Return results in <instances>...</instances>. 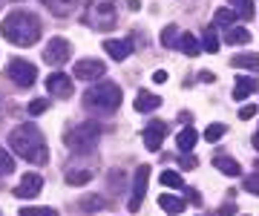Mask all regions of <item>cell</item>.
Listing matches in <instances>:
<instances>
[{"label":"cell","instance_id":"1","mask_svg":"<svg viewBox=\"0 0 259 216\" xmlns=\"http://www.w3.org/2000/svg\"><path fill=\"white\" fill-rule=\"evenodd\" d=\"M9 144L20 159L35 161V164H47L49 161V150H47V141H44V133L37 130L35 124H20V127H15L12 136H9Z\"/></svg>","mask_w":259,"mask_h":216},{"label":"cell","instance_id":"2","mask_svg":"<svg viewBox=\"0 0 259 216\" xmlns=\"http://www.w3.org/2000/svg\"><path fill=\"white\" fill-rule=\"evenodd\" d=\"M0 35L9 40V44H15V47H32V44H37V38H40V20H37L32 12L18 9V12H12V15L3 18Z\"/></svg>","mask_w":259,"mask_h":216},{"label":"cell","instance_id":"3","mask_svg":"<svg viewBox=\"0 0 259 216\" xmlns=\"http://www.w3.org/2000/svg\"><path fill=\"white\" fill-rule=\"evenodd\" d=\"M83 107L93 113H115L121 107V90L112 81H101V84L90 87L83 93Z\"/></svg>","mask_w":259,"mask_h":216},{"label":"cell","instance_id":"4","mask_svg":"<svg viewBox=\"0 0 259 216\" xmlns=\"http://www.w3.org/2000/svg\"><path fill=\"white\" fill-rule=\"evenodd\" d=\"M83 20L95 29L110 32L118 23V9H115V0H87V9H83Z\"/></svg>","mask_w":259,"mask_h":216},{"label":"cell","instance_id":"5","mask_svg":"<svg viewBox=\"0 0 259 216\" xmlns=\"http://www.w3.org/2000/svg\"><path fill=\"white\" fill-rule=\"evenodd\" d=\"M98 141H101V124H95V121L78 124V127L66 136V144H69L75 153H93L95 147H98Z\"/></svg>","mask_w":259,"mask_h":216},{"label":"cell","instance_id":"6","mask_svg":"<svg viewBox=\"0 0 259 216\" xmlns=\"http://www.w3.org/2000/svg\"><path fill=\"white\" fill-rule=\"evenodd\" d=\"M6 75H9L18 87H32L37 81V69L29 64V61H23V58H15V61L6 64Z\"/></svg>","mask_w":259,"mask_h":216},{"label":"cell","instance_id":"7","mask_svg":"<svg viewBox=\"0 0 259 216\" xmlns=\"http://www.w3.org/2000/svg\"><path fill=\"white\" fill-rule=\"evenodd\" d=\"M69 55H72V47H69V40H66V38H52L47 44V49H44V61H47L49 66L66 64Z\"/></svg>","mask_w":259,"mask_h":216},{"label":"cell","instance_id":"8","mask_svg":"<svg viewBox=\"0 0 259 216\" xmlns=\"http://www.w3.org/2000/svg\"><path fill=\"white\" fill-rule=\"evenodd\" d=\"M147 182H150V167L147 164H141L139 170H136V182H133V196H130V210L136 213V210H141V202H144V196H147Z\"/></svg>","mask_w":259,"mask_h":216},{"label":"cell","instance_id":"9","mask_svg":"<svg viewBox=\"0 0 259 216\" xmlns=\"http://www.w3.org/2000/svg\"><path fill=\"white\" fill-rule=\"evenodd\" d=\"M75 78L78 81H98V78L107 72V66L101 64V61H95V58H83V61H78L75 64Z\"/></svg>","mask_w":259,"mask_h":216},{"label":"cell","instance_id":"10","mask_svg":"<svg viewBox=\"0 0 259 216\" xmlns=\"http://www.w3.org/2000/svg\"><path fill=\"white\" fill-rule=\"evenodd\" d=\"M40 190H44V179H40V173H26V176L20 179V185L15 188V196L18 199H35Z\"/></svg>","mask_w":259,"mask_h":216},{"label":"cell","instance_id":"11","mask_svg":"<svg viewBox=\"0 0 259 216\" xmlns=\"http://www.w3.org/2000/svg\"><path fill=\"white\" fill-rule=\"evenodd\" d=\"M164 136H167V124H164V121H153V124H147V130H144V147L156 153L158 147H161Z\"/></svg>","mask_w":259,"mask_h":216},{"label":"cell","instance_id":"12","mask_svg":"<svg viewBox=\"0 0 259 216\" xmlns=\"http://www.w3.org/2000/svg\"><path fill=\"white\" fill-rule=\"evenodd\" d=\"M47 90L61 95V98H69V95H72V81H69L64 72H52V75L47 78Z\"/></svg>","mask_w":259,"mask_h":216},{"label":"cell","instance_id":"13","mask_svg":"<svg viewBox=\"0 0 259 216\" xmlns=\"http://www.w3.org/2000/svg\"><path fill=\"white\" fill-rule=\"evenodd\" d=\"M104 49H107V55L112 58V61H124V58L133 55V40H107L104 44Z\"/></svg>","mask_w":259,"mask_h":216},{"label":"cell","instance_id":"14","mask_svg":"<svg viewBox=\"0 0 259 216\" xmlns=\"http://www.w3.org/2000/svg\"><path fill=\"white\" fill-rule=\"evenodd\" d=\"M256 90H259V81H256V78H245V75H239V78H236V84H233V98H236V101H242V98L253 95Z\"/></svg>","mask_w":259,"mask_h":216},{"label":"cell","instance_id":"15","mask_svg":"<svg viewBox=\"0 0 259 216\" xmlns=\"http://www.w3.org/2000/svg\"><path fill=\"white\" fill-rule=\"evenodd\" d=\"M158 207L164 210V213H182L185 210V199H179V196H170V193H161L158 196Z\"/></svg>","mask_w":259,"mask_h":216},{"label":"cell","instance_id":"16","mask_svg":"<svg viewBox=\"0 0 259 216\" xmlns=\"http://www.w3.org/2000/svg\"><path fill=\"white\" fill-rule=\"evenodd\" d=\"M133 107H136L139 113H150V110H158V107H161V98H158V95H150V93H139Z\"/></svg>","mask_w":259,"mask_h":216},{"label":"cell","instance_id":"17","mask_svg":"<svg viewBox=\"0 0 259 216\" xmlns=\"http://www.w3.org/2000/svg\"><path fill=\"white\" fill-rule=\"evenodd\" d=\"M179 49H182L187 58H196L199 52H202V44H199L190 32H185V35H179Z\"/></svg>","mask_w":259,"mask_h":216},{"label":"cell","instance_id":"18","mask_svg":"<svg viewBox=\"0 0 259 216\" xmlns=\"http://www.w3.org/2000/svg\"><path fill=\"white\" fill-rule=\"evenodd\" d=\"M49 6V12H55L58 18H66V15H72L75 6H78V0H44Z\"/></svg>","mask_w":259,"mask_h":216},{"label":"cell","instance_id":"19","mask_svg":"<svg viewBox=\"0 0 259 216\" xmlns=\"http://www.w3.org/2000/svg\"><path fill=\"white\" fill-rule=\"evenodd\" d=\"M196 141H199V133H196L193 127H185V130L179 133L176 144H179V150H182V153H190L196 147Z\"/></svg>","mask_w":259,"mask_h":216},{"label":"cell","instance_id":"20","mask_svg":"<svg viewBox=\"0 0 259 216\" xmlns=\"http://www.w3.org/2000/svg\"><path fill=\"white\" fill-rule=\"evenodd\" d=\"M213 164H216V167L222 170L225 176H239V173H242L239 161L231 159V156H219V159H213Z\"/></svg>","mask_w":259,"mask_h":216},{"label":"cell","instance_id":"21","mask_svg":"<svg viewBox=\"0 0 259 216\" xmlns=\"http://www.w3.org/2000/svg\"><path fill=\"white\" fill-rule=\"evenodd\" d=\"M158 182H161L164 188H170V190H182L185 188V179H182V173H176V170H164V173L158 176Z\"/></svg>","mask_w":259,"mask_h":216},{"label":"cell","instance_id":"22","mask_svg":"<svg viewBox=\"0 0 259 216\" xmlns=\"http://www.w3.org/2000/svg\"><path fill=\"white\" fill-rule=\"evenodd\" d=\"M202 52H210V55H216L219 52V35H216V29L207 26L204 29V38H202Z\"/></svg>","mask_w":259,"mask_h":216},{"label":"cell","instance_id":"23","mask_svg":"<svg viewBox=\"0 0 259 216\" xmlns=\"http://www.w3.org/2000/svg\"><path fill=\"white\" fill-rule=\"evenodd\" d=\"M231 64L239 69H259V55H233Z\"/></svg>","mask_w":259,"mask_h":216},{"label":"cell","instance_id":"24","mask_svg":"<svg viewBox=\"0 0 259 216\" xmlns=\"http://www.w3.org/2000/svg\"><path fill=\"white\" fill-rule=\"evenodd\" d=\"M213 20H216V23H222V26H233V23H239V15H236L233 9H216Z\"/></svg>","mask_w":259,"mask_h":216},{"label":"cell","instance_id":"25","mask_svg":"<svg viewBox=\"0 0 259 216\" xmlns=\"http://www.w3.org/2000/svg\"><path fill=\"white\" fill-rule=\"evenodd\" d=\"M90 179H93L90 170H69V173H66V185H75V188H78V185H87Z\"/></svg>","mask_w":259,"mask_h":216},{"label":"cell","instance_id":"26","mask_svg":"<svg viewBox=\"0 0 259 216\" xmlns=\"http://www.w3.org/2000/svg\"><path fill=\"white\" fill-rule=\"evenodd\" d=\"M250 40V32L242 26H231L228 29V44H248Z\"/></svg>","mask_w":259,"mask_h":216},{"label":"cell","instance_id":"27","mask_svg":"<svg viewBox=\"0 0 259 216\" xmlns=\"http://www.w3.org/2000/svg\"><path fill=\"white\" fill-rule=\"evenodd\" d=\"M104 205H107V202H104L101 196H83L81 202H78V207H81V210H90V213H93V210H104Z\"/></svg>","mask_w":259,"mask_h":216},{"label":"cell","instance_id":"28","mask_svg":"<svg viewBox=\"0 0 259 216\" xmlns=\"http://www.w3.org/2000/svg\"><path fill=\"white\" fill-rule=\"evenodd\" d=\"M233 9H236V15H239L242 20H250L253 18V3L250 0H231Z\"/></svg>","mask_w":259,"mask_h":216},{"label":"cell","instance_id":"29","mask_svg":"<svg viewBox=\"0 0 259 216\" xmlns=\"http://www.w3.org/2000/svg\"><path fill=\"white\" fill-rule=\"evenodd\" d=\"M161 44H164L167 49H170V47H179V29L173 26V23H170V26L161 32Z\"/></svg>","mask_w":259,"mask_h":216},{"label":"cell","instance_id":"30","mask_svg":"<svg viewBox=\"0 0 259 216\" xmlns=\"http://www.w3.org/2000/svg\"><path fill=\"white\" fill-rule=\"evenodd\" d=\"M12 170H15V159L9 156V150L0 147V176H9Z\"/></svg>","mask_w":259,"mask_h":216},{"label":"cell","instance_id":"31","mask_svg":"<svg viewBox=\"0 0 259 216\" xmlns=\"http://www.w3.org/2000/svg\"><path fill=\"white\" fill-rule=\"evenodd\" d=\"M225 133H228V127H225V124H210V127L204 130V139H207V141H213V144H216V141L222 139Z\"/></svg>","mask_w":259,"mask_h":216},{"label":"cell","instance_id":"32","mask_svg":"<svg viewBox=\"0 0 259 216\" xmlns=\"http://www.w3.org/2000/svg\"><path fill=\"white\" fill-rule=\"evenodd\" d=\"M20 216H58L55 207H20Z\"/></svg>","mask_w":259,"mask_h":216},{"label":"cell","instance_id":"33","mask_svg":"<svg viewBox=\"0 0 259 216\" xmlns=\"http://www.w3.org/2000/svg\"><path fill=\"white\" fill-rule=\"evenodd\" d=\"M47 107H49L47 98H35V101L29 104V115H40L44 110H47Z\"/></svg>","mask_w":259,"mask_h":216},{"label":"cell","instance_id":"34","mask_svg":"<svg viewBox=\"0 0 259 216\" xmlns=\"http://www.w3.org/2000/svg\"><path fill=\"white\" fill-rule=\"evenodd\" d=\"M245 190L253 193V196H259V173H253V176L245 179Z\"/></svg>","mask_w":259,"mask_h":216},{"label":"cell","instance_id":"35","mask_svg":"<svg viewBox=\"0 0 259 216\" xmlns=\"http://www.w3.org/2000/svg\"><path fill=\"white\" fill-rule=\"evenodd\" d=\"M253 115H256V107H253V104H245V107L239 110V118H242V121H248V118H253Z\"/></svg>","mask_w":259,"mask_h":216},{"label":"cell","instance_id":"36","mask_svg":"<svg viewBox=\"0 0 259 216\" xmlns=\"http://www.w3.org/2000/svg\"><path fill=\"white\" fill-rule=\"evenodd\" d=\"M179 164H182L185 170H193V167H196V159H190V156H185V159H179Z\"/></svg>","mask_w":259,"mask_h":216},{"label":"cell","instance_id":"37","mask_svg":"<svg viewBox=\"0 0 259 216\" xmlns=\"http://www.w3.org/2000/svg\"><path fill=\"white\" fill-rule=\"evenodd\" d=\"M153 81H156V84H164V81H167V72H164V69L153 72Z\"/></svg>","mask_w":259,"mask_h":216},{"label":"cell","instance_id":"38","mask_svg":"<svg viewBox=\"0 0 259 216\" xmlns=\"http://www.w3.org/2000/svg\"><path fill=\"white\" fill-rule=\"evenodd\" d=\"M231 213H233V205H225V207H222V210H219L216 216H231Z\"/></svg>","mask_w":259,"mask_h":216},{"label":"cell","instance_id":"39","mask_svg":"<svg viewBox=\"0 0 259 216\" xmlns=\"http://www.w3.org/2000/svg\"><path fill=\"white\" fill-rule=\"evenodd\" d=\"M253 147H256V150H259V133H256V136H253Z\"/></svg>","mask_w":259,"mask_h":216}]
</instances>
